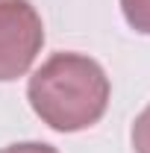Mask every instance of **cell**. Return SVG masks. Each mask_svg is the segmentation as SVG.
<instances>
[{
	"label": "cell",
	"mask_w": 150,
	"mask_h": 153,
	"mask_svg": "<svg viewBox=\"0 0 150 153\" xmlns=\"http://www.w3.org/2000/svg\"><path fill=\"white\" fill-rule=\"evenodd\" d=\"M112 85L106 71L82 53H53L27 82L33 112L56 133L94 127L109 106Z\"/></svg>",
	"instance_id": "cell-1"
},
{
	"label": "cell",
	"mask_w": 150,
	"mask_h": 153,
	"mask_svg": "<svg viewBox=\"0 0 150 153\" xmlns=\"http://www.w3.org/2000/svg\"><path fill=\"white\" fill-rule=\"evenodd\" d=\"M44 44V24L30 0H0V82L24 76Z\"/></svg>",
	"instance_id": "cell-2"
},
{
	"label": "cell",
	"mask_w": 150,
	"mask_h": 153,
	"mask_svg": "<svg viewBox=\"0 0 150 153\" xmlns=\"http://www.w3.org/2000/svg\"><path fill=\"white\" fill-rule=\"evenodd\" d=\"M121 12L135 33L150 36V0H121Z\"/></svg>",
	"instance_id": "cell-3"
},
{
	"label": "cell",
	"mask_w": 150,
	"mask_h": 153,
	"mask_svg": "<svg viewBox=\"0 0 150 153\" xmlns=\"http://www.w3.org/2000/svg\"><path fill=\"white\" fill-rule=\"evenodd\" d=\"M130 141H132V150L135 153H150V106L132 121Z\"/></svg>",
	"instance_id": "cell-4"
},
{
	"label": "cell",
	"mask_w": 150,
	"mask_h": 153,
	"mask_svg": "<svg viewBox=\"0 0 150 153\" xmlns=\"http://www.w3.org/2000/svg\"><path fill=\"white\" fill-rule=\"evenodd\" d=\"M0 153H59L53 144H44V141H18V144H9Z\"/></svg>",
	"instance_id": "cell-5"
}]
</instances>
